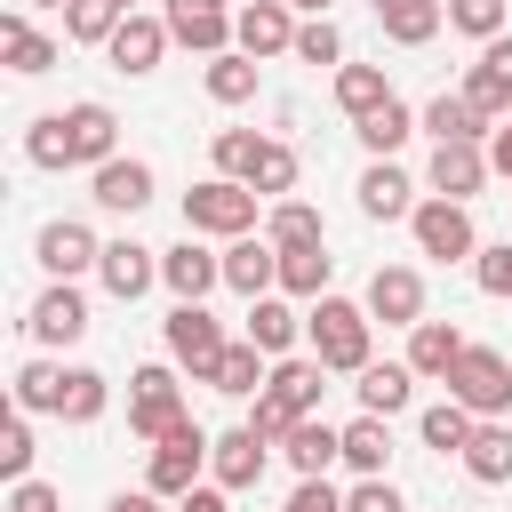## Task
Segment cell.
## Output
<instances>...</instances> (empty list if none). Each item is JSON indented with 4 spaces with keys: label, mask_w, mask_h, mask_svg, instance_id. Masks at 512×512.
<instances>
[{
    "label": "cell",
    "mask_w": 512,
    "mask_h": 512,
    "mask_svg": "<svg viewBox=\"0 0 512 512\" xmlns=\"http://www.w3.org/2000/svg\"><path fill=\"white\" fill-rule=\"evenodd\" d=\"M296 56L304 64H344V32L328 16H312V24H296Z\"/></svg>",
    "instance_id": "obj_44"
},
{
    "label": "cell",
    "mask_w": 512,
    "mask_h": 512,
    "mask_svg": "<svg viewBox=\"0 0 512 512\" xmlns=\"http://www.w3.org/2000/svg\"><path fill=\"white\" fill-rule=\"evenodd\" d=\"M240 184H248V192H264V200L296 192V152H288V144H272V136H256V152H248Z\"/></svg>",
    "instance_id": "obj_30"
},
{
    "label": "cell",
    "mask_w": 512,
    "mask_h": 512,
    "mask_svg": "<svg viewBox=\"0 0 512 512\" xmlns=\"http://www.w3.org/2000/svg\"><path fill=\"white\" fill-rule=\"evenodd\" d=\"M280 512H344V496L328 488V472H304V480H296V496H288Z\"/></svg>",
    "instance_id": "obj_49"
},
{
    "label": "cell",
    "mask_w": 512,
    "mask_h": 512,
    "mask_svg": "<svg viewBox=\"0 0 512 512\" xmlns=\"http://www.w3.org/2000/svg\"><path fill=\"white\" fill-rule=\"evenodd\" d=\"M96 280H104L120 304H136V296L160 280V256H152V248H136V240H104V256H96Z\"/></svg>",
    "instance_id": "obj_15"
},
{
    "label": "cell",
    "mask_w": 512,
    "mask_h": 512,
    "mask_svg": "<svg viewBox=\"0 0 512 512\" xmlns=\"http://www.w3.org/2000/svg\"><path fill=\"white\" fill-rule=\"evenodd\" d=\"M424 128H432V144H480V136H496V120H488L464 88H456V96L440 88V96L424 104Z\"/></svg>",
    "instance_id": "obj_17"
},
{
    "label": "cell",
    "mask_w": 512,
    "mask_h": 512,
    "mask_svg": "<svg viewBox=\"0 0 512 512\" xmlns=\"http://www.w3.org/2000/svg\"><path fill=\"white\" fill-rule=\"evenodd\" d=\"M464 472H472L480 488H504V480H512V432H504L496 416L472 424V440H464Z\"/></svg>",
    "instance_id": "obj_24"
},
{
    "label": "cell",
    "mask_w": 512,
    "mask_h": 512,
    "mask_svg": "<svg viewBox=\"0 0 512 512\" xmlns=\"http://www.w3.org/2000/svg\"><path fill=\"white\" fill-rule=\"evenodd\" d=\"M288 8H304V16H328V0H288Z\"/></svg>",
    "instance_id": "obj_56"
},
{
    "label": "cell",
    "mask_w": 512,
    "mask_h": 512,
    "mask_svg": "<svg viewBox=\"0 0 512 512\" xmlns=\"http://www.w3.org/2000/svg\"><path fill=\"white\" fill-rule=\"evenodd\" d=\"M56 376H64V368L24 360V368H16V408H24V416H56Z\"/></svg>",
    "instance_id": "obj_43"
},
{
    "label": "cell",
    "mask_w": 512,
    "mask_h": 512,
    "mask_svg": "<svg viewBox=\"0 0 512 512\" xmlns=\"http://www.w3.org/2000/svg\"><path fill=\"white\" fill-rule=\"evenodd\" d=\"M32 256H40V264H48L56 280H72V272H88V264H96L104 248H96V232H88V224L56 216V224H40V248H32Z\"/></svg>",
    "instance_id": "obj_18"
},
{
    "label": "cell",
    "mask_w": 512,
    "mask_h": 512,
    "mask_svg": "<svg viewBox=\"0 0 512 512\" xmlns=\"http://www.w3.org/2000/svg\"><path fill=\"white\" fill-rule=\"evenodd\" d=\"M408 384H416L408 360H368V368H360V408H368V416H400V408H408Z\"/></svg>",
    "instance_id": "obj_27"
},
{
    "label": "cell",
    "mask_w": 512,
    "mask_h": 512,
    "mask_svg": "<svg viewBox=\"0 0 512 512\" xmlns=\"http://www.w3.org/2000/svg\"><path fill=\"white\" fill-rule=\"evenodd\" d=\"M464 96L488 112V120H504L512 112V32H496V40H480V64H472V80H464Z\"/></svg>",
    "instance_id": "obj_13"
},
{
    "label": "cell",
    "mask_w": 512,
    "mask_h": 512,
    "mask_svg": "<svg viewBox=\"0 0 512 512\" xmlns=\"http://www.w3.org/2000/svg\"><path fill=\"white\" fill-rule=\"evenodd\" d=\"M424 176H432V192H440V200H472L496 168H488V152H480V144H432V168H424Z\"/></svg>",
    "instance_id": "obj_14"
},
{
    "label": "cell",
    "mask_w": 512,
    "mask_h": 512,
    "mask_svg": "<svg viewBox=\"0 0 512 512\" xmlns=\"http://www.w3.org/2000/svg\"><path fill=\"white\" fill-rule=\"evenodd\" d=\"M264 240H272V248H320V208L280 200V208H272V224H264Z\"/></svg>",
    "instance_id": "obj_40"
},
{
    "label": "cell",
    "mask_w": 512,
    "mask_h": 512,
    "mask_svg": "<svg viewBox=\"0 0 512 512\" xmlns=\"http://www.w3.org/2000/svg\"><path fill=\"white\" fill-rule=\"evenodd\" d=\"M176 512H232V488H184Z\"/></svg>",
    "instance_id": "obj_53"
},
{
    "label": "cell",
    "mask_w": 512,
    "mask_h": 512,
    "mask_svg": "<svg viewBox=\"0 0 512 512\" xmlns=\"http://www.w3.org/2000/svg\"><path fill=\"white\" fill-rule=\"evenodd\" d=\"M336 104H344L352 120H368L376 104H392V80H384L376 64H336Z\"/></svg>",
    "instance_id": "obj_34"
},
{
    "label": "cell",
    "mask_w": 512,
    "mask_h": 512,
    "mask_svg": "<svg viewBox=\"0 0 512 512\" xmlns=\"http://www.w3.org/2000/svg\"><path fill=\"white\" fill-rule=\"evenodd\" d=\"M56 416L64 424H96L104 416V376L96 368H64L56 376Z\"/></svg>",
    "instance_id": "obj_35"
},
{
    "label": "cell",
    "mask_w": 512,
    "mask_h": 512,
    "mask_svg": "<svg viewBox=\"0 0 512 512\" xmlns=\"http://www.w3.org/2000/svg\"><path fill=\"white\" fill-rule=\"evenodd\" d=\"M488 168L512 176V120H496V136H488Z\"/></svg>",
    "instance_id": "obj_55"
},
{
    "label": "cell",
    "mask_w": 512,
    "mask_h": 512,
    "mask_svg": "<svg viewBox=\"0 0 512 512\" xmlns=\"http://www.w3.org/2000/svg\"><path fill=\"white\" fill-rule=\"evenodd\" d=\"M248 424H256L264 440H288V424H296V416H288V408H280L272 392H256V408H248Z\"/></svg>",
    "instance_id": "obj_51"
},
{
    "label": "cell",
    "mask_w": 512,
    "mask_h": 512,
    "mask_svg": "<svg viewBox=\"0 0 512 512\" xmlns=\"http://www.w3.org/2000/svg\"><path fill=\"white\" fill-rule=\"evenodd\" d=\"M120 8H136V0H120Z\"/></svg>",
    "instance_id": "obj_57"
},
{
    "label": "cell",
    "mask_w": 512,
    "mask_h": 512,
    "mask_svg": "<svg viewBox=\"0 0 512 512\" xmlns=\"http://www.w3.org/2000/svg\"><path fill=\"white\" fill-rule=\"evenodd\" d=\"M24 328H32V344H80V336H88V304H80V288L56 280V288L24 312Z\"/></svg>",
    "instance_id": "obj_12"
},
{
    "label": "cell",
    "mask_w": 512,
    "mask_h": 512,
    "mask_svg": "<svg viewBox=\"0 0 512 512\" xmlns=\"http://www.w3.org/2000/svg\"><path fill=\"white\" fill-rule=\"evenodd\" d=\"M224 288H240V296H272V288H280V248L240 232V240L224 248Z\"/></svg>",
    "instance_id": "obj_19"
},
{
    "label": "cell",
    "mask_w": 512,
    "mask_h": 512,
    "mask_svg": "<svg viewBox=\"0 0 512 512\" xmlns=\"http://www.w3.org/2000/svg\"><path fill=\"white\" fill-rule=\"evenodd\" d=\"M448 24L472 32V40H496L504 32V0H448Z\"/></svg>",
    "instance_id": "obj_46"
},
{
    "label": "cell",
    "mask_w": 512,
    "mask_h": 512,
    "mask_svg": "<svg viewBox=\"0 0 512 512\" xmlns=\"http://www.w3.org/2000/svg\"><path fill=\"white\" fill-rule=\"evenodd\" d=\"M168 360H176V368H192V376L208 384V376H216V360H224V328H216L200 304H176V312H168Z\"/></svg>",
    "instance_id": "obj_8"
},
{
    "label": "cell",
    "mask_w": 512,
    "mask_h": 512,
    "mask_svg": "<svg viewBox=\"0 0 512 512\" xmlns=\"http://www.w3.org/2000/svg\"><path fill=\"white\" fill-rule=\"evenodd\" d=\"M440 384H448V400H464L472 416H504V408H512V360L488 352V344H464Z\"/></svg>",
    "instance_id": "obj_3"
},
{
    "label": "cell",
    "mask_w": 512,
    "mask_h": 512,
    "mask_svg": "<svg viewBox=\"0 0 512 512\" xmlns=\"http://www.w3.org/2000/svg\"><path fill=\"white\" fill-rule=\"evenodd\" d=\"M112 144H120V120H112V104H72V112H48V120H32V136H24V152H32V168H104L112 160Z\"/></svg>",
    "instance_id": "obj_1"
},
{
    "label": "cell",
    "mask_w": 512,
    "mask_h": 512,
    "mask_svg": "<svg viewBox=\"0 0 512 512\" xmlns=\"http://www.w3.org/2000/svg\"><path fill=\"white\" fill-rule=\"evenodd\" d=\"M280 448H288V464H296V472H328V464L344 456V432H336V424H320V416H296Z\"/></svg>",
    "instance_id": "obj_28"
},
{
    "label": "cell",
    "mask_w": 512,
    "mask_h": 512,
    "mask_svg": "<svg viewBox=\"0 0 512 512\" xmlns=\"http://www.w3.org/2000/svg\"><path fill=\"white\" fill-rule=\"evenodd\" d=\"M344 512H408V504H400V488H392L384 472H368V480L344 496Z\"/></svg>",
    "instance_id": "obj_48"
},
{
    "label": "cell",
    "mask_w": 512,
    "mask_h": 512,
    "mask_svg": "<svg viewBox=\"0 0 512 512\" xmlns=\"http://www.w3.org/2000/svg\"><path fill=\"white\" fill-rule=\"evenodd\" d=\"M160 16H168V40L192 48V56H224V48H232V16H224V0H168Z\"/></svg>",
    "instance_id": "obj_9"
},
{
    "label": "cell",
    "mask_w": 512,
    "mask_h": 512,
    "mask_svg": "<svg viewBox=\"0 0 512 512\" xmlns=\"http://www.w3.org/2000/svg\"><path fill=\"white\" fill-rule=\"evenodd\" d=\"M232 40H240L248 56H280V48H296V24H288V0H248V8L232 16Z\"/></svg>",
    "instance_id": "obj_16"
},
{
    "label": "cell",
    "mask_w": 512,
    "mask_h": 512,
    "mask_svg": "<svg viewBox=\"0 0 512 512\" xmlns=\"http://www.w3.org/2000/svg\"><path fill=\"white\" fill-rule=\"evenodd\" d=\"M288 416H312L320 408V392H328V360H296V352H280V368H272V384H264Z\"/></svg>",
    "instance_id": "obj_21"
},
{
    "label": "cell",
    "mask_w": 512,
    "mask_h": 512,
    "mask_svg": "<svg viewBox=\"0 0 512 512\" xmlns=\"http://www.w3.org/2000/svg\"><path fill=\"white\" fill-rule=\"evenodd\" d=\"M208 384H216V392H232V400H256V392L272 384V376H264V344H248V336H240V344H224V360H216V376H208Z\"/></svg>",
    "instance_id": "obj_31"
},
{
    "label": "cell",
    "mask_w": 512,
    "mask_h": 512,
    "mask_svg": "<svg viewBox=\"0 0 512 512\" xmlns=\"http://www.w3.org/2000/svg\"><path fill=\"white\" fill-rule=\"evenodd\" d=\"M0 56H8V72H48L56 64V40L32 32L24 16H0Z\"/></svg>",
    "instance_id": "obj_33"
},
{
    "label": "cell",
    "mask_w": 512,
    "mask_h": 512,
    "mask_svg": "<svg viewBox=\"0 0 512 512\" xmlns=\"http://www.w3.org/2000/svg\"><path fill=\"white\" fill-rule=\"evenodd\" d=\"M328 272H336L328 248H280V288L288 296H328Z\"/></svg>",
    "instance_id": "obj_37"
},
{
    "label": "cell",
    "mask_w": 512,
    "mask_h": 512,
    "mask_svg": "<svg viewBox=\"0 0 512 512\" xmlns=\"http://www.w3.org/2000/svg\"><path fill=\"white\" fill-rule=\"evenodd\" d=\"M296 328H304V320H296L280 296H248V344H264V352H288V344H296Z\"/></svg>",
    "instance_id": "obj_38"
},
{
    "label": "cell",
    "mask_w": 512,
    "mask_h": 512,
    "mask_svg": "<svg viewBox=\"0 0 512 512\" xmlns=\"http://www.w3.org/2000/svg\"><path fill=\"white\" fill-rule=\"evenodd\" d=\"M8 512H56V488H48V480H16Z\"/></svg>",
    "instance_id": "obj_52"
},
{
    "label": "cell",
    "mask_w": 512,
    "mask_h": 512,
    "mask_svg": "<svg viewBox=\"0 0 512 512\" xmlns=\"http://www.w3.org/2000/svg\"><path fill=\"white\" fill-rule=\"evenodd\" d=\"M368 320L416 328V320H424V280H416L408 264H376V280H368Z\"/></svg>",
    "instance_id": "obj_10"
},
{
    "label": "cell",
    "mask_w": 512,
    "mask_h": 512,
    "mask_svg": "<svg viewBox=\"0 0 512 512\" xmlns=\"http://www.w3.org/2000/svg\"><path fill=\"white\" fill-rule=\"evenodd\" d=\"M264 456H272V440H264L256 424H232V432L208 448V472H216V488H256V480H264Z\"/></svg>",
    "instance_id": "obj_11"
},
{
    "label": "cell",
    "mask_w": 512,
    "mask_h": 512,
    "mask_svg": "<svg viewBox=\"0 0 512 512\" xmlns=\"http://www.w3.org/2000/svg\"><path fill=\"white\" fill-rule=\"evenodd\" d=\"M472 272H480V288H488V296H512V240L480 248V256H472Z\"/></svg>",
    "instance_id": "obj_47"
},
{
    "label": "cell",
    "mask_w": 512,
    "mask_h": 512,
    "mask_svg": "<svg viewBox=\"0 0 512 512\" xmlns=\"http://www.w3.org/2000/svg\"><path fill=\"white\" fill-rule=\"evenodd\" d=\"M120 16H128L120 0H64V32H72V40H112Z\"/></svg>",
    "instance_id": "obj_42"
},
{
    "label": "cell",
    "mask_w": 512,
    "mask_h": 512,
    "mask_svg": "<svg viewBox=\"0 0 512 512\" xmlns=\"http://www.w3.org/2000/svg\"><path fill=\"white\" fill-rule=\"evenodd\" d=\"M48 8H64V0H48Z\"/></svg>",
    "instance_id": "obj_58"
},
{
    "label": "cell",
    "mask_w": 512,
    "mask_h": 512,
    "mask_svg": "<svg viewBox=\"0 0 512 512\" xmlns=\"http://www.w3.org/2000/svg\"><path fill=\"white\" fill-rule=\"evenodd\" d=\"M440 0H376V24H384V40H400V48H424L432 32H440Z\"/></svg>",
    "instance_id": "obj_29"
},
{
    "label": "cell",
    "mask_w": 512,
    "mask_h": 512,
    "mask_svg": "<svg viewBox=\"0 0 512 512\" xmlns=\"http://www.w3.org/2000/svg\"><path fill=\"white\" fill-rule=\"evenodd\" d=\"M408 232H416V248H424V256H440V264H456V256H480L464 200H440V192H432V200L408 216Z\"/></svg>",
    "instance_id": "obj_7"
},
{
    "label": "cell",
    "mask_w": 512,
    "mask_h": 512,
    "mask_svg": "<svg viewBox=\"0 0 512 512\" xmlns=\"http://www.w3.org/2000/svg\"><path fill=\"white\" fill-rule=\"evenodd\" d=\"M160 280L176 288V304H200V296L224 280V256H208V248H192V240H184V248H168V256H160Z\"/></svg>",
    "instance_id": "obj_23"
},
{
    "label": "cell",
    "mask_w": 512,
    "mask_h": 512,
    "mask_svg": "<svg viewBox=\"0 0 512 512\" xmlns=\"http://www.w3.org/2000/svg\"><path fill=\"white\" fill-rule=\"evenodd\" d=\"M208 432L200 424H176L168 440H152V472H144V488H160V496H184V488H200V464H208Z\"/></svg>",
    "instance_id": "obj_6"
},
{
    "label": "cell",
    "mask_w": 512,
    "mask_h": 512,
    "mask_svg": "<svg viewBox=\"0 0 512 512\" xmlns=\"http://www.w3.org/2000/svg\"><path fill=\"white\" fill-rule=\"evenodd\" d=\"M0 472L8 480H32V424H24V408L0 424Z\"/></svg>",
    "instance_id": "obj_45"
},
{
    "label": "cell",
    "mask_w": 512,
    "mask_h": 512,
    "mask_svg": "<svg viewBox=\"0 0 512 512\" xmlns=\"http://www.w3.org/2000/svg\"><path fill=\"white\" fill-rule=\"evenodd\" d=\"M456 352H464V328H456V320H416V328H408V368H416V376H448Z\"/></svg>",
    "instance_id": "obj_25"
},
{
    "label": "cell",
    "mask_w": 512,
    "mask_h": 512,
    "mask_svg": "<svg viewBox=\"0 0 512 512\" xmlns=\"http://www.w3.org/2000/svg\"><path fill=\"white\" fill-rule=\"evenodd\" d=\"M384 456H392V416H368V408H360V416L344 424V464L368 480V472H384Z\"/></svg>",
    "instance_id": "obj_32"
},
{
    "label": "cell",
    "mask_w": 512,
    "mask_h": 512,
    "mask_svg": "<svg viewBox=\"0 0 512 512\" xmlns=\"http://www.w3.org/2000/svg\"><path fill=\"white\" fill-rule=\"evenodd\" d=\"M208 96H216V104H248V96H256V56H248V48L208 56Z\"/></svg>",
    "instance_id": "obj_36"
},
{
    "label": "cell",
    "mask_w": 512,
    "mask_h": 512,
    "mask_svg": "<svg viewBox=\"0 0 512 512\" xmlns=\"http://www.w3.org/2000/svg\"><path fill=\"white\" fill-rule=\"evenodd\" d=\"M176 424H192L176 368H136V392H128V432H136V440H168Z\"/></svg>",
    "instance_id": "obj_5"
},
{
    "label": "cell",
    "mask_w": 512,
    "mask_h": 512,
    "mask_svg": "<svg viewBox=\"0 0 512 512\" xmlns=\"http://www.w3.org/2000/svg\"><path fill=\"white\" fill-rule=\"evenodd\" d=\"M368 304L352 296H312L304 312V336H312V360H328V376H360L368 368Z\"/></svg>",
    "instance_id": "obj_2"
},
{
    "label": "cell",
    "mask_w": 512,
    "mask_h": 512,
    "mask_svg": "<svg viewBox=\"0 0 512 512\" xmlns=\"http://www.w3.org/2000/svg\"><path fill=\"white\" fill-rule=\"evenodd\" d=\"M144 200H152V168H144V160H120V152H112V160L96 168V208H112V216H136Z\"/></svg>",
    "instance_id": "obj_22"
},
{
    "label": "cell",
    "mask_w": 512,
    "mask_h": 512,
    "mask_svg": "<svg viewBox=\"0 0 512 512\" xmlns=\"http://www.w3.org/2000/svg\"><path fill=\"white\" fill-rule=\"evenodd\" d=\"M256 200H264V192H248L240 176H208V184L184 192V224H192V232H224V240H240V232L256 224Z\"/></svg>",
    "instance_id": "obj_4"
},
{
    "label": "cell",
    "mask_w": 512,
    "mask_h": 512,
    "mask_svg": "<svg viewBox=\"0 0 512 512\" xmlns=\"http://www.w3.org/2000/svg\"><path fill=\"white\" fill-rule=\"evenodd\" d=\"M104 512H160V488H120Z\"/></svg>",
    "instance_id": "obj_54"
},
{
    "label": "cell",
    "mask_w": 512,
    "mask_h": 512,
    "mask_svg": "<svg viewBox=\"0 0 512 512\" xmlns=\"http://www.w3.org/2000/svg\"><path fill=\"white\" fill-rule=\"evenodd\" d=\"M104 48H112V64H120V72H152V64H160V48H168V16H136V8H128V16H120V32H112Z\"/></svg>",
    "instance_id": "obj_20"
},
{
    "label": "cell",
    "mask_w": 512,
    "mask_h": 512,
    "mask_svg": "<svg viewBox=\"0 0 512 512\" xmlns=\"http://www.w3.org/2000/svg\"><path fill=\"white\" fill-rule=\"evenodd\" d=\"M408 136H416V120H408V104H400V96H392V104H376V112L360 120V144H368L376 160H392Z\"/></svg>",
    "instance_id": "obj_39"
},
{
    "label": "cell",
    "mask_w": 512,
    "mask_h": 512,
    "mask_svg": "<svg viewBox=\"0 0 512 512\" xmlns=\"http://www.w3.org/2000/svg\"><path fill=\"white\" fill-rule=\"evenodd\" d=\"M464 440H472V408H464V400H440V408H424V448H440V456H464Z\"/></svg>",
    "instance_id": "obj_41"
},
{
    "label": "cell",
    "mask_w": 512,
    "mask_h": 512,
    "mask_svg": "<svg viewBox=\"0 0 512 512\" xmlns=\"http://www.w3.org/2000/svg\"><path fill=\"white\" fill-rule=\"evenodd\" d=\"M248 152H256V136H248V128H224V136H216V176H240Z\"/></svg>",
    "instance_id": "obj_50"
},
{
    "label": "cell",
    "mask_w": 512,
    "mask_h": 512,
    "mask_svg": "<svg viewBox=\"0 0 512 512\" xmlns=\"http://www.w3.org/2000/svg\"><path fill=\"white\" fill-rule=\"evenodd\" d=\"M416 184L392 168V160H376L368 176H360V216H376V224H392V216H416V200H408Z\"/></svg>",
    "instance_id": "obj_26"
}]
</instances>
